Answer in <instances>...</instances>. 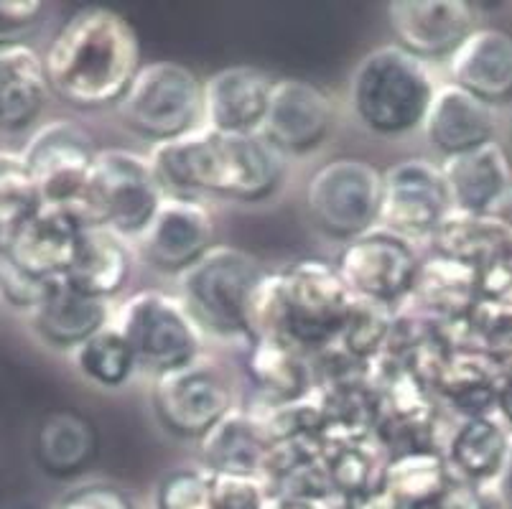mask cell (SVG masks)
I'll use <instances>...</instances> for the list:
<instances>
[{
	"instance_id": "6da1fadb",
	"label": "cell",
	"mask_w": 512,
	"mask_h": 509,
	"mask_svg": "<svg viewBox=\"0 0 512 509\" xmlns=\"http://www.w3.org/2000/svg\"><path fill=\"white\" fill-rule=\"evenodd\" d=\"M156 174L171 196H217L265 202L281 191L286 158L260 133H225L202 125L194 133L151 148Z\"/></svg>"
},
{
	"instance_id": "7a4b0ae2",
	"label": "cell",
	"mask_w": 512,
	"mask_h": 509,
	"mask_svg": "<svg viewBox=\"0 0 512 509\" xmlns=\"http://www.w3.org/2000/svg\"><path fill=\"white\" fill-rule=\"evenodd\" d=\"M141 67L136 26L97 6L69 16L44 54L51 95L74 110L118 107Z\"/></svg>"
},
{
	"instance_id": "3957f363",
	"label": "cell",
	"mask_w": 512,
	"mask_h": 509,
	"mask_svg": "<svg viewBox=\"0 0 512 509\" xmlns=\"http://www.w3.org/2000/svg\"><path fill=\"white\" fill-rule=\"evenodd\" d=\"M352 298L337 268L314 260L291 265L281 275H268L258 298L255 342H329L349 326L355 311Z\"/></svg>"
},
{
	"instance_id": "277c9868",
	"label": "cell",
	"mask_w": 512,
	"mask_h": 509,
	"mask_svg": "<svg viewBox=\"0 0 512 509\" xmlns=\"http://www.w3.org/2000/svg\"><path fill=\"white\" fill-rule=\"evenodd\" d=\"M268 273L232 245H214L197 265L179 275V298L204 331L222 342H253L258 298Z\"/></svg>"
},
{
	"instance_id": "5b68a950",
	"label": "cell",
	"mask_w": 512,
	"mask_h": 509,
	"mask_svg": "<svg viewBox=\"0 0 512 509\" xmlns=\"http://www.w3.org/2000/svg\"><path fill=\"white\" fill-rule=\"evenodd\" d=\"M434 92L426 64L395 44L367 51L349 82L355 118L380 138H406L421 130Z\"/></svg>"
},
{
	"instance_id": "8992f818",
	"label": "cell",
	"mask_w": 512,
	"mask_h": 509,
	"mask_svg": "<svg viewBox=\"0 0 512 509\" xmlns=\"http://www.w3.org/2000/svg\"><path fill=\"white\" fill-rule=\"evenodd\" d=\"M166 196L151 156L107 148L97 153L85 194L69 212L82 227L102 224L125 240H138Z\"/></svg>"
},
{
	"instance_id": "52a82bcc",
	"label": "cell",
	"mask_w": 512,
	"mask_h": 509,
	"mask_svg": "<svg viewBox=\"0 0 512 509\" xmlns=\"http://www.w3.org/2000/svg\"><path fill=\"white\" fill-rule=\"evenodd\" d=\"M118 118L151 146L184 138L204 125V82L179 62L143 64L118 102Z\"/></svg>"
},
{
	"instance_id": "ba28073f",
	"label": "cell",
	"mask_w": 512,
	"mask_h": 509,
	"mask_svg": "<svg viewBox=\"0 0 512 509\" xmlns=\"http://www.w3.org/2000/svg\"><path fill=\"white\" fill-rule=\"evenodd\" d=\"M113 324L136 354L138 370L156 377L189 367L202 354L204 331L184 301L171 293H136L118 308Z\"/></svg>"
},
{
	"instance_id": "9c48e42d",
	"label": "cell",
	"mask_w": 512,
	"mask_h": 509,
	"mask_svg": "<svg viewBox=\"0 0 512 509\" xmlns=\"http://www.w3.org/2000/svg\"><path fill=\"white\" fill-rule=\"evenodd\" d=\"M385 179L362 158H334L311 174L306 209L321 235L352 242L375 230L383 217Z\"/></svg>"
},
{
	"instance_id": "30bf717a",
	"label": "cell",
	"mask_w": 512,
	"mask_h": 509,
	"mask_svg": "<svg viewBox=\"0 0 512 509\" xmlns=\"http://www.w3.org/2000/svg\"><path fill=\"white\" fill-rule=\"evenodd\" d=\"M97 153L95 140L82 125L57 120L31 135L21 166L39 189L44 207L72 209L85 194Z\"/></svg>"
},
{
	"instance_id": "8fae6325",
	"label": "cell",
	"mask_w": 512,
	"mask_h": 509,
	"mask_svg": "<svg viewBox=\"0 0 512 509\" xmlns=\"http://www.w3.org/2000/svg\"><path fill=\"white\" fill-rule=\"evenodd\" d=\"M151 400L161 428L181 441H204L235 410L227 377L202 359L156 377Z\"/></svg>"
},
{
	"instance_id": "7c38bea8",
	"label": "cell",
	"mask_w": 512,
	"mask_h": 509,
	"mask_svg": "<svg viewBox=\"0 0 512 509\" xmlns=\"http://www.w3.org/2000/svg\"><path fill=\"white\" fill-rule=\"evenodd\" d=\"M421 258L411 240L388 227H375L339 252L337 273L352 296L367 303H390L416 288Z\"/></svg>"
},
{
	"instance_id": "4fadbf2b",
	"label": "cell",
	"mask_w": 512,
	"mask_h": 509,
	"mask_svg": "<svg viewBox=\"0 0 512 509\" xmlns=\"http://www.w3.org/2000/svg\"><path fill=\"white\" fill-rule=\"evenodd\" d=\"M334 102L314 82L276 79L265 112L263 135L283 158H306L319 151L334 130Z\"/></svg>"
},
{
	"instance_id": "5bb4252c",
	"label": "cell",
	"mask_w": 512,
	"mask_h": 509,
	"mask_svg": "<svg viewBox=\"0 0 512 509\" xmlns=\"http://www.w3.org/2000/svg\"><path fill=\"white\" fill-rule=\"evenodd\" d=\"M383 227L406 240L434 237L444 219L454 212L449 186L441 166L421 158L400 161L383 174Z\"/></svg>"
},
{
	"instance_id": "9a60e30c",
	"label": "cell",
	"mask_w": 512,
	"mask_h": 509,
	"mask_svg": "<svg viewBox=\"0 0 512 509\" xmlns=\"http://www.w3.org/2000/svg\"><path fill=\"white\" fill-rule=\"evenodd\" d=\"M214 245L212 214L192 196H166L146 232L138 237L141 258L158 273L169 275H184Z\"/></svg>"
},
{
	"instance_id": "2e32d148",
	"label": "cell",
	"mask_w": 512,
	"mask_h": 509,
	"mask_svg": "<svg viewBox=\"0 0 512 509\" xmlns=\"http://www.w3.org/2000/svg\"><path fill=\"white\" fill-rule=\"evenodd\" d=\"M472 3L467 0H393L388 23L395 46L421 59H451L474 28Z\"/></svg>"
},
{
	"instance_id": "e0dca14e",
	"label": "cell",
	"mask_w": 512,
	"mask_h": 509,
	"mask_svg": "<svg viewBox=\"0 0 512 509\" xmlns=\"http://www.w3.org/2000/svg\"><path fill=\"white\" fill-rule=\"evenodd\" d=\"M276 79L250 64L214 72L204 82V125L225 133H260Z\"/></svg>"
},
{
	"instance_id": "ac0fdd59",
	"label": "cell",
	"mask_w": 512,
	"mask_h": 509,
	"mask_svg": "<svg viewBox=\"0 0 512 509\" xmlns=\"http://www.w3.org/2000/svg\"><path fill=\"white\" fill-rule=\"evenodd\" d=\"M421 130L431 148L441 156L454 158L492 143L497 123L487 102L469 95L459 84L446 82L436 87Z\"/></svg>"
},
{
	"instance_id": "d6986e66",
	"label": "cell",
	"mask_w": 512,
	"mask_h": 509,
	"mask_svg": "<svg viewBox=\"0 0 512 509\" xmlns=\"http://www.w3.org/2000/svg\"><path fill=\"white\" fill-rule=\"evenodd\" d=\"M451 82L490 107L512 100V34L477 26L449 59Z\"/></svg>"
},
{
	"instance_id": "ffe728a7",
	"label": "cell",
	"mask_w": 512,
	"mask_h": 509,
	"mask_svg": "<svg viewBox=\"0 0 512 509\" xmlns=\"http://www.w3.org/2000/svg\"><path fill=\"white\" fill-rule=\"evenodd\" d=\"M441 171L454 212L497 214L512 191L510 153L497 140L462 156L446 158Z\"/></svg>"
},
{
	"instance_id": "44dd1931",
	"label": "cell",
	"mask_w": 512,
	"mask_h": 509,
	"mask_svg": "<svg viewBox=\"0 0 512 509\" xmlns=\"http://www.w3.org/2000/svg\"><path fill=\"white\" fill-rule=\"evenodd\" d=\"M51 97L44 56L23 41L0 44V135L26 133Z\"/></svg>"
},
{
	"instance_id": "7402d4cb",
	"label": "cell",
	"mask_w": 512,
	"mask_h": 509,
	"mask_svg": "<svg viewBox=\"0 0 512 509\" xmlns=\"http://www.w3.org/2000/svg\"><path fill=\"white\" fill-rule=\"evenodd\" d=\"M110 303L77 291L67 278L51 283L44 301L31 311V329L46 347L79 349L110 324Z\"/></svg>"
},
{
	"instance_id": "603a6c76",
	"label": "cell",
	"mask_w": 512,
	"mask_h": 509,
	"mask_svg": "<svg viewBox=\"0 0 512 509\" xmlns=\"http://www.w3.org/2000/svg\"><path fill=\"white\" fill-rule=\"evenodd\" d=\"M130 273L133 250L125 237L102 224H87L79 230L77 250L64 275L77 291L110 303L128 286Z\"/></svg>"
},
{
	"instance_id": "cb8c5ba5",
	"label": "cell",
	"mask_w": 512,
	"mask_h": 509,
	"mask_svg": "<svg viewBox=\"0 0 512 509\" xmlns=\"http://www.w3.org/2000/svg\"><path fill=\"white\" fill-rule=\"evenodd\" d=\"M100 436L87 415L77 410H49L34 433V459L41 471L57 479L77 476L97 459Z\"/></svg>"
},
{
	"instance_id": "d4e9b609",
	"label": "cell",
	"mask_w": 512,
	"mask_h": 509,
	"mask_svg": "<svg viewBox=\"0 0 512 509\" xmlns=\"http://www.w3.org/2000/svg\"><path fill=\"white\" fill-rule=\"evenodd\" d=\"M79 230L82 224L69 209L44 207L6 255L41 280L64 278L77 250Z\"/></svg>"
},
{
	"instance_id": "484cf974",
	"label": "cell",
	"mask_w": 512,
	"mask_h": 509,
	"mask_svg": "<svg viewBox=\"0 0 512 509\" xmlns=\"http://www.w3.org/2000/svg\"><path fill=\"white\" fill-rule=\"evenodd\" d=\"M431 242L439 258L477 270L502 252H512V224L500 214L451 212Z\"/></svg>"
},
{
	"instance_id": "4316f807",
	"label": "cell",
	"mask_w": 512,
	"mask_h": 509,
	"mask_svg": "<svg viewBox=\"0 0 512 509\" xmlns=\"http://www.w3.org/2000/svg\"><path fill=\"white\" fill-rule=\"evenodd\" d=\"M507 436L497 420L474 415L456 428L449 443V459L467 484L495 482L507 451Z\"/></svg>"
},
{
	"instance_id": "83f0119b",
	"label": "cell",
	"mask_w": 512,
	"mask_h": 509,
	"mask_svg": "<svg viewBox=\"0 0 512 509\" xmlns=\"http://www.w3.org/2000/svg\"><path fill=\"white\" fill-rule=\"evenodd\" d=\"M204 459L214 474L253 476L263 464V441L258 426L240 410H232L202 441Z\"/></svg>"
},
{
	"instance_id": "f1b7e54d",
	"label": "cell",
	"mask_w": 512,
	"mask_h": 509,
	"mask_svg": "<svg viewBox=\"0 0 512 509\" xmlns=\"http://www.w3.org/2000/svg\"><path fill=\"white\" fill-rule=\"evenodd\" d=\"M74 364L79 375L105 390L123 387L138 370L136 354L113 321L90 336L82 347L74 349Z\"/></svg>"
},
{
	"instance_id": "f546056e",
	"label": "cell",
	"mask_w": 512,
	"mask_h": 509,
	"mask_svg": "<svg viewBox=\"0 0 512 509\" xmlns=\"http://www.w3.org/2000/svg\"><path fill=\"white\" fill-rule=\"evenodd\" d=\"M44 209L39 189L23 171L21 158H8L0 168V255L11 252L21 232Z\"/></svg>"
},
{
	"instance_id": "4dcf8cb0",
	"label": "cell",
	"mask_w": 512,
	"mask_h": 509,
	"mask_svg": "<svg viewBox=\"0 0 512 509\" xmlns=\"http://www.w3.org/2000/svg\"><path fill=\"white\" fill-rule=\"evenodd\" d=\"M158 509H217L214 476L194 469H176L166 474L156 492Z\"/></svg>"
},
{
	"instance_id": "1f68e13d",
	"label": "cell",
	"mask_w": 512,
	"mask_h": 509,
	"mask_svg": "<svg viewBox=\"0 0 512 509\" xmlns=\"http://www.w3.org/2000/svg\"><path fill=\"white\" fill-rule=\"evenodd\" d=\"M477 321L482 354L495 364L500 372L512 370V308L479 306Z\"/></svg>"
},
{
	"instance_id": "d6a6232c",
	"label": "cell",
	"mask_w": 512,
	"mask_h": 509,
	"mask_svg": "<svg viewBox=\"0 0 512 509\" xmlns=\"http://www.w3.org/2000/svg\"><path fill=\"white\" fill-rule=\"evenodd\" d=\"M54 280H41L16 263L11 255H0V298L13 308L34 311L49 293Z\"/></svg>"
},
{
	"instance_id": "836d02e7",
	"label": "cell",
	"mask_w": 512,
	"mask_h": 509,
	"mask_svg": "<svg viewBox=\"0 0 512 509\" xmlns=\"http://www.w3.org/2000/svg\"><path fill=\"white\" fill-rule=\"evenodd\" d=\"M217 509H263V492L253 476L212 474Z\"/></svg>"
},
{
	"instance_id": "e575fe53",
	"label": "cell",
	"mask_w": 512,
	"mask_h": 509,
	"mask_svg": "<svg viewBox=\"0 0 512 509\" xmlns=\"http://www.w3.org/2000/svg\"><path fill=\"white\" fill-rule=\"evenodd\" d=\"M59 509H133L128 494L110 484H90L69 492Z\"/></svg>"
},
{
	"instance_id": "d590c367",
	"label": "cell",
	"mask_w": 512,
	"mask_h": 509,
	"mask_svg": "<svg viewBox=\"0 0 512 509\" xmlns=\"http://www.w3.org/2000/svg\"><path fill=\"white\" fill-rule=\"evenodd\" d=\"M44 16V3L39 0H0V44L13 41L18 31H26Z\"/></svg>"
},
{
	"instance_id": "8d00e7d4",
	"label": "cell",
	"mask_w": 512,
	"mask_h": 509,
	"mask_svg": "<svg viewBox=\"0 0 512 509\" xmlns=\"http://www.w3.org/2000/svg\"><path fill=\"white\" fill-rule=\"evenodd\" d=\"M416 509H482L479 497L474 494L472 484H456V487H444V492L428 499L426 504Z\"/></svg>"
},
{
	"instance_id": "74e56055",
	"label": "cell",
	"mask_w": 512,
	"mask_h": 509,
	"mask_svg": "<svg viewBox=\"0 0 512 509\" xmlns=\"http://www.w3.org/2000/svg\"><path fill=\"white\" fill-rule=\"evenodd\" d=\"M495 487H497V497H500V502L505 504L507 509H512V433H510V441H507L505 461H502V469L495 479Z\"/></svg>"
},
{
	"instance_id": "f35d334b",
	"label": "cell",
	"mask_w": 512,
	"mask_h": 509,
	"mask_svg": "<svg viewBox=\"0 0 512 509\" xmlns=\"http://www.w3.org/2000/svg\"><path fill=\"white\" fill-rule=\"evenodd\" d=\"M495 408L500 410L502 418L512 426V370L502 372L500 387H497V403Z\"/></svg>"
},
{
	"instance_id": "ab89813d",
	"label": "cell",
	"mask_w": 512,
	"mask_h": 509,
	"mask_svg": "<svg viewBox=\"0 0 512 509\" xmlns=\"http://www.w3.org/2000/svg\"><path fill=\"white\" fill-rule=\"evenodd\" d=\"M6 163H8V158H3V156H0V168L6 166Z\"/></svg>"
}]
</instances>
